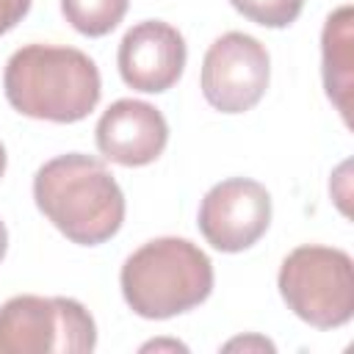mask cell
Instances as JSON below:
<instances>
[{
  "instance_id": "cell-13",
  "label": "cell",
  "mask_w": 354,
  "mask_h": 354,
  "mask_svg": "<svg viewBox=\"0 0 354 354\" xmlns=\"http://www.w3.org/2000/svg\"><path fill=\"white\" fill-rule=\"evenodd\" d=\"M30 3L33 0H0V36L22 22V17L30 11Z\"/></svg>"
},
{
  "instance_id": "cell-8",
  "label": "cell",
  "mask_w": 354,
  "mask_h": 354,
  "mask_svg": "<svg viewBox=\"0 0 354 354\" xmlns=\"http://www.w3.org/2000/svg\"><path fill=\"white\" fill-rule=\"evenodd\" d=\"M185 39L163 19H144L133 25L116 53L122 80L144 94L169 91L185 69Z\"/></svg>"
},
{
  "instance_id": "cell-9",
  "label": "cell",
  "mask_w": 354,
  "mask_h": 354,
  "mask_svg": "<svg viewBox=\"0 0 354 354\" xmlns=\"http://www.w3.org/2000/svg\"><path fill=\"white\" fill-rule=\"evenodd\" d=\"M97 149L119 166H147L158 160L169 141L163 113L144 100H116L100 116Z\"/></svg>"
},
{
  "instance_id": "cell-3",
  "label": "cell",
  "mask_w": 354,
  "mask_h": 354,
  "mask_svg": "<svg viewBox=\"0 0 354 354\" xmlns=\"http://www.w3.org/2000/svg\"><path fill=\"white\" fill-rule=\"evenodd\" d=\"M127 307L149 321H163L199 307L213 290V263L188 238H155L138 246L119 274Z\"/></svg>"
},
{
  "instance_id": "cell-4",
  "label": "cell",
  "mask_w": 354,
  "mask_h": 354,
  "mask_svg": "<svg viewBox=\"0 0 354 354\" xmlns=\"http://www.w3.org/2000/svg\"><path fill=\"white\" fill-rule=\"evenodd\" d=\"M277 285L288 310L315 329H337L354 315V266L343 249L296 246L282 260Z\"/></svg>"
},
{
  "instance_id": "cell-11",
  "label": "cell",
  "mask_w": 354,
  "mask_h": 354,
  "mask_svg": "<svg viewBox=\"0 0 354 354\" xmlns=\"http://www.w3.org/2000/svg\"><path fill=\"white\" fill-rule=\"evenodd\" d=\"M127 6L130 0H61V14L77 33L100 39L124 19Z\"/></svg>"
},
{
  "instance_id": "cell-5",
  "label": "cell",
  "mask_w": 354,
  "mask_h": 354,
  "mask_svg": "<svg viewBox=\"0 0 354 354\" xmlns=\"http://www.w3.org/2000/svg\"><path fill=\"white\" fill-rule=\"evenodd\" d=\"M94 346V318L75 299L22 293L0 307V354H86Z\"/></svg>"
},
{
  "instance_id": "cell-1",
  "label": "cell",
  "mask_w": 354,
  "mask_h": 354,
  "mask_svg": "<svg viewBox=\"0 0 354 354\" xmlns=\"http://www.w3.org/2000/svg\"><path fill=\"white\" fill-rule=\"evenodd\" d=\"M33 199L44 218L77 246L111 241L124 221V194L102 160L66 152L33 177Z\"/></svg>"
},
{
  "instance_id": "cell-14",
  "label": "cell",
  "mask_w": 354,
  "mask_h": 354,
  "mask_svg": "<svg viewBox=\"0 0 354 354\" xmlns=\"http://www.w3.org/2000/svg\"><path fill=\"white\" fill-rule=\"evenodd\" d=\"M6 249H8V230H6V224L0 221V260L6 257Z\"/></svg>"
},
{
  "instance_id": "cell-6",
  "label": "cell",
  "mask_w": 354,
  "mask_h": 354,
  "mask_svg": "<svg viewBox=\"0 0 354 354\" xmlns=\"http://www.w3.org/2000/svg\"><path fill=\"white\" fill-rule=\"evenodd\" d=\"M271 80V58L254 36L230 30L202 58V94L221 113L252 111Z\"/></svg>"
},
{
  "instance_id": "cell-10",
  "label": "cell",
  "mask_w": 354,
  "mask_h": 354,
  "mask_svg": "<svg viewBox=\"0 0 354 354\" xmlns=\"http://www.w3.org/2000/svg\"><path fill=\"white\" fill-rule=\"evenodd\" d=\"M351 6H343L326 17L321 33V58H324V88L326 97L337 105L343 119L348 122L351 111V80H354V33H351Z\"/></svg>"
},
{
  "instance_id": "cell-2",
  "label": "cell",
  "mask_w": 354,
  "mask_h": 354,
  "mask_svg": "<svg viewBox=\"0 0 354 354\" xmlns=\"http://www.w3.org/2000/svg\"><path fill=\"white\" fill-rule=\"evenodd\" d=\"M3 91L22 116L72 124L97 108L102 83L97 64L83 50L25 44L6 64Z\"/></svg>"
},
{
  "instance_id": "cell-12",
  "label": "cell",
  "mask_w": 354,
  "mask_h": 354,
  "mask_svg": "<svg viewBox=\"0 0 354 354\" xmlns=\"http://www.w3.org/2000/svg\"><path fill=\"white\" fill-rule=\"evenodd\" d=\"M230 6L263 28H288L301 14L304 0H230Z\"/></svg>"
},
{
  "instance_id": "cell-15",
  "label": "cell",
  "mask_w": 354,
  "mask_h": 354,
  "mask_svg": "<svg viewBox=\"0 0 354 354\" xmlns=\"http://www.w3.org/2000/svg\"><path fill=\"white\" fill-rule=\"evenodd\" d=\"M6 160H8V158H6V147H3V141H0V177L6 174Z\"/></svg>"
},
{
  "instance_id": "cell-7",
  "label": "cell",
  "mask_w": 354,
  "mask_h": 354,
  "mask_svg": "<svg viewBox=\"0 0 354 354\" xmlns=\"http://www.w3.org/2000/svg\"><path fill=\"white\" fill-rule=\"evenodd\" d=\"M196 224L213 249L230 254L243 252L266 235L271 224V196L257 180H221L205 194Z\"/></svg>"
}]
</instances>
